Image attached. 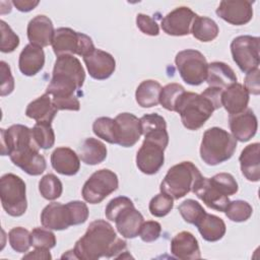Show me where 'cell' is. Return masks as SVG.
<instances>
[{
    "label": "cell",
    "instance_id": "4",
    "mask_svg": "<svg viewBox=\"0 0 260 260\" xmlns=\"http://www.w3.org/2000/svg\"><path fill=\"white\" fill-rule=\"evenodd\" d=\"M217 110L215 105L202 93L184 91L176 103L175 112H177L185 128L189 130H198Z\"/></svg>",
    "mask_w": 260,
    "mask_h": 260
},
{
    "label": "cell",
    "instance_id": "23",
    "mask_svg": "<svg viewBox=\"0 0 260 260\" xmlns=\"http://www.w3.org/2000/svg\"><path fill=\"white\" fill-rule=\"evenodd\" d=\"M141 131L144 139L155 141L167 147L169 144V134L166 120L158 114H146L140 118Z\"/></svg>",
    "mask_w": 260,
    "mask_h": 260
},
{
    "label": "cell",
    "instance_id": "50",
    "mask_svg": "<svg viewBox=\"0 0 260 260\" xmlns=\"http://www.w3.org/2000/svg\"><path fill=\"white\" fill-rule=\"evenodd\" d=\"M12 4L19 11L28 12L39 4V1L38 0H13Z\"/></svg>",
    "mask_w": 260,
    "mask_h": 260
},
{
    "label": "cell",
    "instance_id": "20",
    "mask_svg": "<svg viewBox=\"0 0 260 260\" xmlns=\"http://www.w3.org/2000/svg\"><path fill=\"white\" fill-rule=\"evenodd\" d=\"M26 32L29 44L43 48L52 44L55 29L48 16L37 15L28 22Z\"/></svg>",
    "mask_w": 260,
    "mask_h": 260
},
{
    "label": "cell",
    "instance_id": "27",
    "mask_svg": "<svg viewBox=\"0 0 260 260\" xmlns=\"http://www.w3.org/2000/svg\"><path fill=\"white\" fill-rule=\"evenodd\" d=\"M241 171L251 182L260 180V144L258 142L247 145L239 157Z\"/></svg>",
    "mask_w": 260,
    "mask_h": 260
},
{
    "label": "cell",
    "instance_id": "33",
    "mask_svg": "<svg viewBox=\"0 0 260 260\" xmlns=\"http://www.w3.org/2000/svg\"><path fill=\"white\" fill-rule=\"evenodd\" d=\"M191 32L193 37L198 41L211 42L217 37L219 29L213 19L197 15L193 21Z\"/></svg>",
    "mask_w": 260,
    "mask_h": 260
},
{
    "label": "cell",
    "instance_id": "39",
    "mask_svg": "<svg viewBox=\"0 0 260 260\" xmlns=\"http://www.w3.org/2000/svg\"><path fill=\"white\" fill-rule=\"evenodd\" d=\"M8 240L11 248L18 253L28 251L30 244V233L21 226L13 228L8 233Z\"/></svg>",
    "mask_w": 260,
    "mask_h": 260
},
{
    "label": "cell",
    "instance_id": "3",
    "mask_svg": "<svg viewBox=\"0 0 260 260\" xmlns=\"http://www.w3.org/2000/svg\"><path fill=\"white\" fill-rule=\"evenodd\" d=\"M84 79V69L76 57L70 54L58 56L46 93L52 98L74 96L75 92L82 87Z\"/></svg>",
    "mask_w": 260,
    "mask_h": 260
},
{
    "label": "cell",
    "instance_id": "21",
    "mask_svg": "<svg viewBox=\"0 0 260 260\" xmlns=\"http://www.w3.org/2000/svg\"><path fill=\"white\" fill-rule=\"evenodd\" d=\"M171 253L175 258L181 260L200 259L198 241L190 232H180L171 241Z\"/></svg>",
    "mask_w": 260,
    "mask_h": 260
},
{
    "label": "cell",
    "instance_id": "26",
    "mask_svg": "<svg viewBox=\"0 0 260 260\" xmlns=\"http://www.w3.org/2000/svg\"><path fill=\"white\" fill-rule=\"evenodd\" d=\"M45 65V53L41 47L28 44L21 51L18 59L20 72L25 76H34Z\"/></svg>",
    "mask_w": 260,
    "mask_h": 260
},
{
    "label": "cell",
    "instance_id": "51",
    "mask_svg": "<svg viewBox=\"0 0 260 260\" xmlns=\"http://www.w3.org/2000/svg\"><path fill=\"white\" fill-rule=\"evenodd\" d=\"M52 256L48 249H42V248H35L32 252H29L28 254L24 255L22 259H51Z\"/></svg>",
    "mask_w": 260,
    "mask_h": 260
},
{
    "label": "cell",
    "instance_id": "32",
    "mask_svg": "<svg viewBox=\"0 0 260 260\" xmlns=\"http://www.w3.org/2000/svg\"><path fill=\"white\" fill-rule=\"evenodd\" d=\"M79 156L86 165H99L107 157V147L102 141L89 137L81 144L79 148Z\"/></svg>",
    "mask_w": 260,
    "mask_h": 260
},
{
    "label": "cell",
    "instance_id": "36",
    "mask_svg": "<svg viewBox=\"0 0 260 260\" xmlns=\"http://www.w3.org/2000/svg\"><path fill=\"white\" fill-rule=\"evenodd\" d=\"M178 210L186 222L194 225H196V223L206 212L201 204L193 199H187L183 201L178 206Z\"/></svg>",
    "mask_w": 260,
    "mask_h": 260
},
{
    "label": "cell",
    "instance_id": "35",
    "mask_svg": "<svg viewBox=\"0 0 260 260\" xmlns=\"http://www.w3.org/2000/svg\"><path fill=\"white\" fill-rule=\"evenodd\" d=\"M225 215L229 219L235 222H242L249 219L252 215V206L244 200L230 201L225 210Z\"/></svg>",
    "mask_w": 260,
    "mask_h": 260
},
{
    "label": "cell",
    "instance_id": "18",
    "mask_svg": "<svg viewBox=\"0 0 260 260\" xmlns=\"http://www.w3.org/2000/svg\"><path fill=\"white\" fill-rule=\"evenodd\" d=\"M83 61L89 75L98 80L109 78L116 68L114 57L100 49H94L90 54L83 57Z\"/></svg>",
    "mask_w": 260,
    "mask_h": 260
},
{
    "label": "cell",
    "instance_id": "47",
    "mask_svg": "<svg viewBox=\"0 0 260 260\" xmlns=\"http://www.w3.org/2000/svg\"><path fill=\"white\" fill-rule=\"evenodd\" d=\"M0 66H1V92H0V94H1V96H5V95L10 94L13 91L14 79L12 77L10 67L6 62L1 61Z\"/></svg>",
    "mask_w": 260,
    "mask_h": 260
},
{
    "label": "cell",
    "instance_id": "13",
    "mask_svg": "<svg viewBox=\"0 0 260 260\" xmlns=\"http://www.w3.org/2000/svg\"><path fill=\"white\" fill-rule=\"evenodd\" d=\"M166 148L155 141L144 139L136 154V166L139 171L146 175L156 174L164 165Z\"/></svg>",
    "mask_w": 260,
    "mask_h": 260
},
{
    "label": "cell",
    "instance_id": "48",
    "mask_svg": "<svg viewBox=\"0 0 260 260\" xmlns=\"http://www.w3.org/2000/svg\"><path fill=\"white\" fill-rule=\"evenodd\" d=\"M68 205L72 212L74 225L81 224L86 221V219L88 217V208L84 202L75 200V201L68 202Z\"/></svg>",
    "mask_w": 260,
    "mask_h": 260
},
{
    "label": "cell",
    "instance_id": "29",
    "mask_svg": "<svg viewBox=\"0 0 260 260\" xmlns=\"http://www.w3.org/2000/svg\"><path fill=\"white\" fill-rule=\"evenodd\" d=\"M57 112L52 103L51 95L45 92L27 105L25 115L37 123H51Z\"/></svg>",
    "mask_w": 260,
    "mask_h": 260
},
{
    "label": "cell",
    "instance_id": "6",
    "mask_svg": "<svg viewBox=\"0 0 260 260\" xmlns=\"http://www.w3.org/2000/svg\"><path fill=\"white\" fill-rule=\"evenodd\" d=\"M201 177L200 171L193 162L182 161L169 169L159 189L173 199H180L193 190Z\"/></svg>",
    "mask_w": 260,
    "mask_h": 260
},
{
    "label": "cell",
    "instance_id": "9",
    "mask_svg": "<svg viewBox=\"0 0 260 260\" xmlns=\"http://www.w3.org/2000/svg\"><path fill=\"white\" fill-rule=\"evenodd\" d=\"M182 79L190 85H199L206 80L208 63L204 55L193 49L180 51L175 58Z\"/></svg>",
    "mask_w": 260,
    "mask_h": 260
},
{
    "label": "cell",
    "instance_id": "41",
    "mask_svg": "<svg viewBox=\"0 0 260 260\" xmlns=\"http://www.w3.org/2000/svg\"><path fill=\"white\" fill-rule=\"evenodd\" d=\"M174 207V199L166 193L160 192L149 202V211L155 217H164L170 213Z\"/></svg>",
    "mask_w": 260,
    "mask_h": 260
},
{
    "label": "cell",
    "instance_id": "38",
    "mask_svg": "<svg viewBox=\"0 0 260 260\" xmlns=\"http://www.w3.org/2000/svg\"><path fill=\"white\" fill-rule=\"evenodd\" d=\"M35 141L40 148L49 149L55 143V133L51 126V123H36L31 128Z\"/></svg>",
    "mask_w": 260,
    "mask_h": 260
},
{
    "label": "cell",
    "instance_id": "11",
    "mask_svg": "<svg viewBox=\"0 0 260 260\" xmlns=\"http://www.w3.org/2000/svg\"><path fill=\"white\" fill-rule=\"evenodd\" d=\"M260 39L252 36H239L231 43L233 60L244 73H249L259 66Z\"/></svg>",
    "mask_w": 260,
    "mask_h": 260
},
{
    "label": "cell",
    "instance_id": "30",
    "mask_svg": "<svg viewBox=\"0 0 260 260\" xmlns=\"http://www.w3.org/2000/svg\"><path fill=\"white\" fill-rule=\"evenodd\" d=\"M201 237L207 242H216L220 240L226 231L224 221L214 215L205 212L202 218L196 223Z\"/></svg>",
    "mask_w": 260,
    "mask_h": 260
},
{
    "label": "cell",
    "instance_id": "42",
    "mask_svg": "<svg viewBox=\"0 0 260 260\" xmlns=\"http://www.w3.org/2000/svg\"><path fill=\"white\" fill-rule=\"evenodd\" d=\"M30 244L34 248L50 250L56 245V237L47 228H36L30 232Z\"/></svg>",
    "mask_w": 260,
    "mask_h": 260
},
{
    "label": "cell",
    "instance_id": "22",
    "mask_svg": "<svg viewBox=\"0 0 260 260\" xmlns=\"http://www.w3.org/2000/svg\"><path fill=\"white\" fill-rule=\"evenodd\" d=\"M114 221L118 233L122 237L126 239H133L139 235L144 218L143 215L135 208L134 204H132L124 208L116 216Z\"/></svg>",
    "mask_w": 260,
    "mask_h": 260
},
{
    "label": "cell",
    "instance_id": "34",
    "mask_svg": "<svg viewBox=\"0 0 260 260\" xmlns=\"http://www.w3.org/2000/svg\"><path fill=\"white\" fill-rule=\"evenodd\" d=\"M39 191L45 199L55 200L61 196L63 186L54 174H47L39 182Z\"/></svg>",
    "mask_w": 260,
    "mask_h": 260
},
{
    "label": "cell",
    "instance_id": "10",
    "mask_svg": "<svg viewBox=\"0 0 260 260\" xmlns=\"http://www.w3.org/2000/svg\"><path fill=\"white\" fill-rule=\"evenodd\" d=\"M119 181L117 175L108 169L94 172L82 187V197L90 204L102 202L107 196L118 189Z\"/></svg>",
    "mask_w": 260,
    "mask_h": 260
},
{
    "label": "cell",
    "instance_id": "15",
    "mask_svg": "<svg viewBox=\"0 0 260 260\" xmlns=\"http://www.w3.org/2000/svg\"><path fill=\"white\" fill-rule=\"evenodd\" d=\"M114 120L117 144L123 147L136 144L142 135L140 119L131 113H121Z\"/></svg>",
    "mask_w": 260,
    "mask_h": 260
},
{
    "label": "cell",
    "instance_id": "5",
    "mask_svg": "<svg viewBox=\"0 0 260 260\" xmlns=\"http://www.w3.org/2000/svg\"><path fill=\"white\" fill-rule=\"evenodd\" d=\"M237 147V140L219 127L207 129L200 144L201 159L208 166H216L230 159Z\"/></svg>",
    "mask_w": 260,
    "mask_h": 260
},
{
    "label": "cell",
    "instance_id": "7",
    "mask_svg": "<svg viewBox=\"0 0 260 260\" xmlns=\"http://www.w3.org/2000/svg\"><path fill=\"white\" fill-rule=\"evenodd\" d=\"M24 181L11 173L0 179V197L4 210L11 216H21L27 208Z\"/></svg>",
    "mask_w": 260,
    "mask_h": 260
},
{
    "label": "cell",
    "instance_id": "8",
    "mask_svg": "<svg viewBox=\"0 0 260 260\" xmlns=\"http://www.w3.org/2000/svg\"><path fill=\"white\" fill-rule=\"evenodd\" d=\"M51 45L57 57L65 54H76L85 57L95 49L92 40L87 35L75 31L69 27L55 29Z\"/></svg>",
    "mask_w": 260,
    "mask_h": 260
},
{
    "label": "cell",
    "instance_id": "24",
    "mask_svg": "<svg viewBox=\"0 0 260 260\" xmlns=\"http://www.w3.org/2000/svg\"><path fill=\"white\" fill-rule=\"evenodd\" d=\"M220 101L230 115H236L247 109L249 93L243 84L236 82L222 90Z\"/></svg>",
    "mask_w": 260,
    "mask_h": 260
},
{
    "label": "cell",
    "instance_id": "40",
    "mask_svg": "<svg viewBox=\"0 0 260 260\" xmlns=\"http://www.w3.org/2000/svg\"><path fill=\"white\" fill-rule=\"evenodd\" d=\"M185 91V88L179 83H169L161 88L159 94V104L168 111L175 112V106L179 98Z\"/></svg>",
    "mask_w": 260,
    "mask_h": 260
},
{
    "label": "cell",
    "instance_id": "37",
    "mask_svg": "<svg viewBox=\"0 0 260 260\" xmlns=\"http://www.w3.org/2000/svg\"><path fill=\"white\" fill-rule=\"evenodd\" d=\"M93 133L111 144H117L115 134V120L109 117H100L92 124Z\"/></svg>",
    "mask_w": 260,
    "mask_h": 260
},
{
    "label": "cell",
    "instance_id": "49",
    "mask_svg": "<svg viewBox=\"0 0 260 260\" xmlns=\"http://www.w3.org/2000/svg\"><path fill=\"white\" fill-rule=\"evenodd\" d=\"M259 68L247 73L244 81V87L248 91V93H252L254 95H258L260 93V85H259Z\"/></svg>",
    "mask_w": 260,
    "mask_h": 260
},
{
    "label": "cell",
    "instance_id": "14",
    "mask_svg": "<svg viewBox=\"0 0 260 260\" xmlns=\"http://www.w3.org/2000/svg\"><path fill=\"white\" fill-rule=\"evenodd\" d=\"M196 16L197 14L189 7H177L161 19V28L169 36H187L191 32V27Z\"/></svg>",
    "mask_w": 260,
    "mask_h": 260
},
{
    "label": "cell",
    "instance_id": "43",
    "mask_svg": "<svg viewBox=\"0 0 260 260\" xmlns=\"http://www.w3.org/2000/svg\"><path fill=\"white\" fill-rule=\"evenodd\" d=\"M0 29H1V44L0 50L3 53H11L13 52L19 45L18 36L11 29V27L4 21H0Z\"/></svg>",
    "mask_w": 260,
    "mask_h": 260
},
{
    "label": "cell",
    "instance_id": "17",
    "mask_svg": "<svg viewBox=\"0 0 260 260\" xmlns=\"http://www.w3.org/2000/svg\"><path fill=\"white\" fill-rule=\"evenodd\" d=\"M41 222L44 228L55 231H62L74 225L71 209L68 205L59 202L48 204L41 213Z\"/></svg>",
    "mask_w": 260,
    "mask_h": 260
},
{
    "label": "cell",
    "instance_id": "25",
    "mask_svg": "<svg viewBox=\"0 0 260 260\" xmlns=\"http://www.w3.org/2000/svg\"><path fill=\"white\" fill-rule=\"evenodd\" d=\"M53 169L64 176H73L80 169V159L77 153L69 147H58L51 154Z\"/></svg>",
    "mask_w": 260,
    "mask_h": 260
},
{
    "label": "cell",
    "instance_id": "45",
    "mask_svg": "<svg viewBox=\"0 0 260 260\" xmlns=\"http://www.w3.org/2000/svg\"><path fill=\"white\" fill-rule=\"evenodd\" d=\"M161 233V225L159 222L155 220H147L144 221L141 225L139 237L143 242L151 243L156 241Z\"/></svg>",
    "mask_w": 260,
    "mask_h": 260
},
{
    "label": "cell",
    "instance_id": "44",
    "mask_svg": "<svg viewBox=\"0 0 260 260\" xmlns=\"http://www.w3.org/2000/svg\"><path fill=\"white\" fill-rule=\"evenodd\" d=\"M133 202L130 198L126 197V196H119L116 197L114 199H112L108 205L106 206L105 209V214L107 216V218L111 221H114L116 216L127 206L132 205Z\"/></svg>",
    "mask_w": 260,
    "mask_h": 260
},
{
    "label": "cell",
    "instance_id": "1",
    "mask_svg": "<svg viewBox=\"0 0 260 260\" xmlns=\"http://www.w3.org/2000/svg\"><path fill=\"white\" fill-rule=\"evenodd\" d=\"M1 155H9L15 166L30 176L43 174L47 167L31 129L20 124L1 129Z\"/></svg>",
    "mask_w": 260,
    "mask_h": 260
},
{
    "label": "cell",
    "instance_id": "2",
    "mask_svg": "<svg viewBox=\"0 0 260 260\" xmlns=\"http://www.w3.org/2000/svg\"><path fill=\"white\" fill-rule=\"evenodd\" d=\"M73 252L76 259L98 260L101 257L121 258L128 251L126 241L118 238L114 228L104 219H96L75 243Z\"/></svg>",
    "mask_w": 260,
    "mask_h": 260
},
{
    "label": "cell",
    "instance_id": "16",
    "mask_svg": "<svg viewBox=\"0 0 260 260\" xmlns=\"http://www.w3.org/2000/svg\"><path fill=\"white\" fill-rule=\"evenodd\" d=\"M253 3L250 0H223L216 8V14L231 24L243 25L253 17Z\"/></svg>",
    "mask_w": 260,
    "mask_h": 260
},
{
    "label": "cell",
    "instance_id": "31",
    "mask_svg": "<svg viewBox=\"0 0 260 260\" xmlns=\"http://www.w3.org/2000/svg\"><path fill=\"white\" fill-rule=\"evenodd\" d=\"M161 85L156 80L147 79L142 81L136 88L135 99L142 108H151L159 104Z\"/></svg>",
    "mask_w": 260,
    "mask_h": 260
},
{
    "label": "cell",
    "instance_id": "12",
    "mask_svg": "<svg viewBox=\"0 0 260 260\" xmlns=\"http://www.w3.org/2000/svg\"><path fill=\"white\" fill-rule=\"evenodd\" d=\"M192 192L209 208L224 211L230 203L229 195L221 185L212 177H201L195 184Z\"/></svg>",
    "mask_w": 260,
    "mask_h": 260
},
{
    "label": "cell",
    "instance_id": "19",
    "mask_svg": "<svg viewBox=\"0 0 260 260\" xmlns=\"http://www.w3.org/2000/svg\"><path fill=\"white\" fill-rule=\"evenodd\" d=\"M229 122L232 135L236 140L241 142L250 140L257 132V118L254 112L250 109H246L236 115H230Z\"/></svg>",
    "mask_w": 260,
    "mask_h": 260
},
{
    "label": "cell",
    "instance_id": "28",
    "mask_svg": "<svg viewBox=\"0 0 260 260\" xmlns=\"http://www.w3.org/2000/svg\"><path fill=\"white\" fill-rule=\"evenodd\" d=\"M206 82L211 87L225 89L237 82V76L234 70L225 63L215 61L208 64Z\"/></svg>",
    "mask_w": 260,
    "mask_h": 260
},
{
    "label": "cell",
    "instance_id": "46",
    "mask_svg": "<svg viewBox=\"0 0 260 260\" xmlns=\"http://www.w3.org/2000/svg\"><path fill=\"white\" fill-rule=\"evenodd\" d=\"M136 25L145 35L154 37L159 34V27L156 21L146 14H143V13L137 14Z\"/></svg>",
    "mask_w": 260,
    "mask_h": 260
}]
</instances>
